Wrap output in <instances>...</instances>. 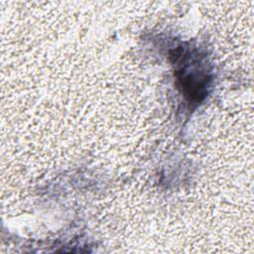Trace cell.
Returning a JSON list of instances; mask_svg holds the SVG:
<instances>
[{"label":"cell","instance_id":"1","mask_svg":"<svg viewBox=\"0 0 254 254\" xmlns=\"http://www.w3.org/2000/svg\"><path fill=\"white\" fill-rule=\"evenodd\" d=\"M174 62H180L176 69L179 88L190 103L197 104L207 94L210 83L209 70L204 58L198 53L178 48L172 55Z\"/></svg>","mask_w":254,"mask_h":254}]
</instances>
